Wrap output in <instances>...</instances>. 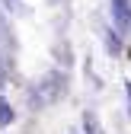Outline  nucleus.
Returning a JSON list of instances; mask_svg holds the SVG:
<instances>
[]
</instances>
